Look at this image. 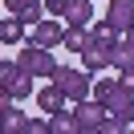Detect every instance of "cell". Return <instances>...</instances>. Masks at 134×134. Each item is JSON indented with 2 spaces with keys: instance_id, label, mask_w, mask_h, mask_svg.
Listing matches in <instances>:
<instances>
[{
  "instance_id": "18",
  "label": "cell",
  "mask_w": 134,
  "mask_h": 134,
  "mask_svg": "<svg viewBox=\"0 0 134 134\" xmlns=\"http://www.w3.org/2000/svg\"><path fill=\"white\" fill-rule=\"evenodd\" d=\"M29 4H33V0H4V8H8V12H12V16H20V12H25V8H29Z\"/></svg>"
},
{
  "instance_id": "12",
  "label": "cell",
  "mask_w": 134,
  "mask_h": 134,
  "mask_svg": "<svg viewBox=\"0 0 134 134\" xmlns=\"http://www.w3.org/2000/svg\"><path fill=\"white\" fill-rule=\"evenodd\" d=\"M25 29L29 25L20 16L16 20H0V41H4V45H25Z\"/></svg>"
},
{
  "instance_id": "2",
  "label": "cell",
  "mask_w": 134,
  "mask_h": 134,
  "mask_svg": "<svg viewBox=\"0 0 134 134\" xmlns=\"http://www.w3.org/2000/svg\"><path fill=\"white\" fill-rule=\"evenodd\" d=\"M49 81H57L61 90L69 93V102H85V98H93V73H90L85 65H81V69H73V65H57Z\"/></svg>"
},
{
  "instance_id": "13",
  "label": "cell",
  "mask_w": 134,
  "mask_h": 134,
  "mask_svg": "<svg viewBox=\"0 0 134 134\" xmlns=\"http://www.w3.org/2000/svg\"><path fill=\"white\" fill-rule=\"evenodd\" d=\"M90 41H93V33H85L81 25H69V29H65V49H69V53H85Z\"/></svg>"
},
{
  "instance_id": "17",
  "label": "cell",
  "mask_w": 134,
  "mask_h": 134,
  "mask_svg": "<svg viewBox=\"0 0 134 134\" xmlns=\"http://www.w3.org/2000/svg\"><path fill=\"white\" fill-rule=\"evenodd\" d=\"M45 8H49V16H65V12H69V0H45Z\"/></svg>"
},
{
  "instance_id": "15",
  "label": "cell",
  "mask_w": 134,
  "mask_h": 134,
  "mask_svg": "<svg viewBox=\"0 0 134 134\" xmlns=\"http://www.w3.org/2000/svg\"><path fill=\"white\" fill-rule=\"evenodd\" d=\"M25 73L20 69V61H0V90H8V85H16V77Z\"/></svg>"
},
{
  "instance_id": "5",
  "label": "cell",
  "mask_w": 134,
  "mask_h": 134,
  "mask_svg": "<svg viewBox=\"0 0 134 134\" xmlns=\"http://www.w3.org/2000/svg\"><path fill=\"white\" fill-rule=\"evenodd\" d=\"M110 110L102 106L98 98H85V102H73V118H77V134H98L102 118H106Z\"/></svg>"
},
{
  "instance_id": "8",
  "label": "cell",
  "mask_w": 134,
  "mask_h": 134,
  "mask_svg": "<svg viewBox=\"0 0 134 134\" xmlns=\"http://www.w3.org/2000/svg\"><path fill=\"white\" fill-rule=\"evenodd\" d=\"M37 102H41V110H45V114H53V110H65V106H69V93L61 90L57 81H49L41 93H37Z\"/></svg>"
},
{
  "instance_id": "10",
  "label": "cell",
  "mask_w": 134,
  "mask_h": 134,
  "mask_svg": "<svg viewBox=\"0 0 134 134\" xmlns=\"http://www.w3.org/2000/svg\"><path fill=\"white\" fill-rule=\"evenodd\" d=\"M49 134H77L73 110H53V114H49Z\"/></svg>"
},
{
  "instance_id": "3",
  "label": "cell",
  "mask_w": 134,
  "mask_h": 134,
  "mask_svg": "<svg viewBox=\"0 0 134 134\" xmlns=\"http://www.w3.org/2000/svg\"><path fill=\"white\" fill-rule=\"evenodd\" d=\"M16 61H20V69L33 73V77H53V69H57V57H53L49 49H41V45H33V41L20 45Z\"/></svg>"
},
{
  "instance_id": "16",
  "label": "cell",
  "mask_w": 134,
  "mask_h": 134,
  "mask_svg": "<svg viewBox=\"0 0 134 134\" xmlns=\"http://www.w3.org/2000/svg\"><path fill=\"white\" fill-rule=\"evenodd\" d=\"M134 65V49H130V45H118V49H114V65H110V69H118V73H122V69H130Z\"/></svg>"
},
{
  "instance_id": "9",
  "label": "cell",
  "mask_w": 134,
  "mask_h": 134,
  "mask_svg": "<svg viewBox=\"0 0 134 134\" xmlns=\"http://www.w3.org/2000/svg\"><path fill=\"white\" fill-rule=\"evenodd\" d=\"M106 20H114L118 29H130V25H134V0H110Z\"/></svg>"
},
{
  "instance_id": "11",
  "label": "cell",
  "mask_w": 134,
  "mask_h": 134,
  "mask_svg": "<svg viewBox=\"0 0 134 134\" xmlns=\"http://www.w3.org/2000/svg\"><path fill=\"white\" fill-rule=\"evenodd\" d=\"M93 20V4L90 0H69V12H65V25H90Z\"/></svg>"
},
{
  "instance_id": "6",
  "label": "cell",
  "mask_w": 134,
  "mask_h": 134,
  "mask_svg": "<svg viewBox=\"0 0 134 134\" xmlns=\"http://www.w3.org/2000/svg\"><path fill=\"white\" fill-rule=\"evenodd\" d=\"M114 49H118V45L98 41V37H93V41L85 45V53H81V65L90 69V73H102V69H110V65H114Z\"/></svg>"
},
{
  "instance_id": "7",
  "label": "cell",
  "mask_w": 134,
  "mask_h": 134,
  "mask_svg": "<svg viewBox=\"0 0 134 134\" xmlns=\"http://www.w3.org/2000/svg\"><path fill=\"white\" fill-rule=\"evenodd\" d=\"M0 118H4V130H25L29 126V118L20 114L16 98H8V93H0Z\"/></svg>"
},
{
  "instance_id": "1",
  "label": "cell",
  "mask_w": 134,
  "mask_h": 134,
  "mask_svg": "<svg viewBox=\"0 0 134 134\" xmlns=\"http://www.w3.org/2000/svg\"><path fill=\"white\" fill-rule=\"evenodd\" d=\"M93 98H98L110 114H118L126 126H134V93L122 85V77H102V81H93Z\"/></svg>"
},
{
  "instance_id": "14",
  "label": "cell",
  "mask_w": 134,
  "mask_h": 134,
  "mask_svg": "<svg viewBox=\"0 0 134 134\" xmlns=\"http://www.w3.org/2000/svg\"><path fill=\"white\" fill-rule=\"evenodd\" d=\"M33 81H37L33 73H20V77H16V85H8V90H0V93H8V98H16V102H25L29 93H33Z\"/></svg>"
},
{
  "instance_id": "20",
  "label": "cell",
  "mask_w": 134,
  "mask_h": 134,
  "mask_svg": "<svg viewBox=\"0 0 134 134\" xmlns=\"http://www.w3.org/2000/svg\"><path fill=\"white\" fill-rule=\"evenodd\" d=\"M122 41H126V45L134 49V25H130V29H122Z\"/></svg>"
},
{
  "instance_id": "4",
  "label": "cell",
  "mask_w": 134,
  "mask_h": 134,
  "mask_svg": "<svg viewBox=\"0 0 134 134\" xmlns=\"http://www.w3.org/2000/svg\"><path fill=\"white\" fill-rule=\"evenodd\" d=\"M65 16H45L41 20V25H33V29H29V41H33V45H41V49H53V45H65Z\"/></svg>"
},
{
  "instance_id": "19",
  "label": "cell",
  "mask_w": 134,
  "mask_h": 134,
  "mask_svg": "<svg viewBox=\"0 0 134 134\" xmlns=\"http://www.w3.org/2000/svg\"><path fill=\"white\" fill-rule=\"evenodd\" d=\"M118 77H122V85H126V90L134 93V65H130V69H122V73H118Z\"/></svg>"
}]
</instances>
